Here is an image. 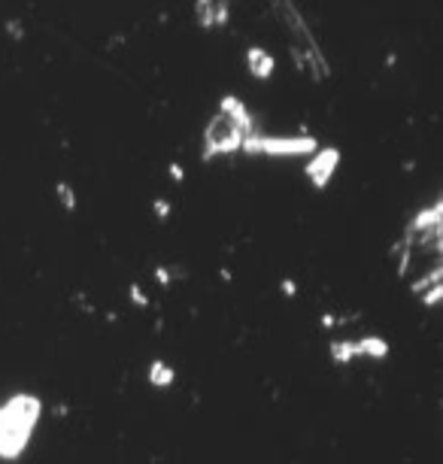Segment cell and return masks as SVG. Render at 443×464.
<instances>
[{"label": "cell", "instance_id": "2", "mask_svg": "<svg viewBox=\"0 0 443 464\" xmlns=\"http://www.w3.org/2000/svg\"><path fill=\"white\" fill-rule=\"evenodd\" d=\"M246 134V112L237 100H228L222 107V112L215 116V122L210 124L207 131V143H210V152H228L237 149Z\"/></svg>", "mask_w": 443, "mask_h": 464}, {"label": "cell", "instance_id": "4", "mask_svg": "<svg viewBox=\"0 0 443 464\" xmlns=\"http://www.w3.org/2000/svg\"><path fill=\"white\" fill-rule=\"evenodd\" d=\"M249 64L258 70V76H267V70H270V64H274V61H270V55H265L261 49H252V52H249Z\"/></svg>", "mask_w": 443, "mask_h": 464}, {"label": "cell", "instance_id": "3", "mask_svg": "<svg viewBox=\"0 0 443 464\" xmlns=\"http://www.w3.org/2000/svg\"><path fill=\"white\" fill-rule=\"evenodd\" d=\"M334 161H337V152H331V155H328V161H325V155H322V158H319V164H313V167H310V176L316 179V183H322V173H325V176L331 173Z\"/></svg>", "mask_w": 443, "mask_h": 464}, {"label": "cell", "instance_id": "1", "mask_svg": "<svg viewBox=\"0 0 443 464\" xmlns=\"http://www.w3.org/2000/svg\"><path fill=\"white\" fill-rule=\"evenodd\" d=\"M33 419H37V401L25 398V394L13 398L0 410V455H18Z\"/></svg>", "mask_w": 443, "mask_h": 464}]
</instances>
